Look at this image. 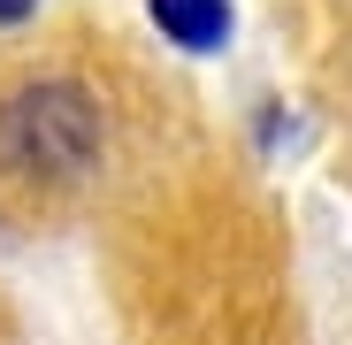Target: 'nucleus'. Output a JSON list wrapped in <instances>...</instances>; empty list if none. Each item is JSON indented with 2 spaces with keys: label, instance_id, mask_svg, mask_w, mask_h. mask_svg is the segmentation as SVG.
I'll use <instances>...</instances> for the list:
<instances>
[{
  "label": "nucleus",
  "instance_id": "1",
  "mask_svg": "<svg viewBox=\"0 0 352 345\" xmlns=\"http://www.w3.org/2000/svg\"><path fill=\"white\" fill-rule=\"evenodd\" d=\"M100 146V115L77 85L46 77L23 85L8 107H0V161L23 169V177H77Z\"/></svg>",
  "mask_w": 352,
  "mask_h": 345
},
{
  "label": "nucleus",
  "instance_id": "2",
  "mask_svg": "<svg viewBox=\"0 0 352 345\" xmlns=\"http://www.w3.org/2000/svg\"><path fill=\"white\" fill-rule=\"evenodd\" d=\"M153 23L168 46H184V54H214L230 39V0H146Z\"/></svg>",
  "mask_w": 352,
  "mask_h": 345
},
{
  "label": "nucleus",
  "instance_id": "3",
  "mask_svg": "<svg viewBox=\"0 0 352 345\" xmlns=\"http://www.w3.org/2000/svg\"><path fill=\"white\" fill-rule=\"evenodd\" d=\"M31 8H38V0H0V23H23Z\"/></svg>",
  "mask_w": 352,
  "mask_h": 345
}]
</instances>
